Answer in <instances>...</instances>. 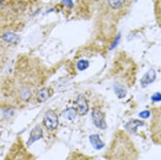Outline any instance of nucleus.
Instances as JSON below:
<instances>
[{"label": "nucleus", "mask_w": 161, "mask_h": 160, "mask_svg": "<svg viewBox=\"0 0 161 160\" xmlns=\"http://www.w3.org/2000/svg\"><path fill=\"white\" fill-rule=\"evenodd\" d=\"M42 137V130L39 125H36L31 131L30 134V138L27 142V146H31L37 140L40 139Z\"/></svg>", "instance_id": "obj_7"}, {"label": "nucleus", "mask_w": 161, "mask_h": 160, "mask_svg": "<svg viewBox=\"0 0 161 160\" xmlns=\"http://www.w3.org/2000/svg\"><path fill=\"white\" fill-rule=\"evenodd\" d=\"M44 124L49 130H54L59 124L58 118L56 114L53 110L47 111L44 118Z\"/></svg>", "instance_id": "obj_3"}, {"label": "nucleus", "mask_w": 161, "mask_h": 160, "mask_svg": "<svg viewBox=\"0 0 161 160\" xmlns=\"http://www.w3.org/2000/svg\"><path fill=\"white\" fill-rule=\"evenodd\" d=\"M138 152L131 139L123 131L116 133L109 149V160H136Z\"/></svg>", "instance_id": "obj_1"}, {"label": "nucleus", "mask_w": 161, "mask_h": 160, "mask_svg": "<svg viewBox=\"0 0 161 160\" xmlns=\"http://www.w3.org/2000/svg\"><path fill=\"white\" fill-rule=\"evenodd\" d=\"M142 124H143V122H140L138 120H135L130 122L128 124H127L126 125V128L128 131L134 132L136 131L137 127H138L139 125H140Z\"/></svg>", "instance_id": "obj_14"}, {"label": "nucleus", "mask_w": 161, "mask_h": 160, "mask_svg": "<svg viewBox=\"0 0 161 160\" xmlns=\"http://www.w3.org/2000/svg\"><path fill=\"white\" fill-rule=\"evenodd\" d=\"M77 68L79 71H84L89 66V62L88 61L85 59H81L78 61L76 64Z\"/></svg>", "instance_id": "obj_16"}, {"label": "nucleus", "mask_w": 161, "mask_h": 160, "mask_svg": "<svg viewBox=\"0 0 161 160\" xmlns=\"http://www.w3.org/2000/svg\"><path fill=\"white\" fill-rule=\"evenodd\" d=\"M62 3L68 8H72L73 6V0H62Z\"/></svg>", "instance_id": "obj_18"}, {"label": "nucleus", "mask_w": 161, "mask_h": 160, "mask_svg": "<svg viewBox=\"0 0 161 160\" xmlns=\"http://www.w3.org/2000/svg\"><path fill=\"white\" fill-rule=\"evenodd\" d=\"M92 119L94 120V123L97 128L103 130L106 128V124L105 122L104 115L99 109H94L92 111Z\"/></svg>", "instance_id": "obj_4"}, {"label": "nucleus", "mask_w": 161, "mask_h": 160, "mask_svg": "<svg viewBox=\"0 0 161 160\" xmlns=\"http://www.w3.org/2000/svg\"><path fill=\"white\" fill-rule=\"evenodd\" d=\"M11 160H34L32 155L29 154L24 148L20 147L17 151H14L12 154Z\"/></svg>", "instance_id": "obj_6"}, {"label": "nucleus", "mask_w": 161, "mask_h": 160, "mask_svg": "<svg viewBox=\"0 0 161 160\" xmlns=\"http://www.w3.org/2000/svg\"><path fill=\"white\" fill-rule=\"evenodd\" d=\"M76 116L77 112L73 108L68 109L63 112V117L68 120H73L76 119Z\"/></svg>", "instance_id": "obj_12"}, {"label": "nucleus", "mask_w": 161, "mask_h": 160, "mask_svg": "<svg viewBox=\"0 0 161 160\" xmlns=\"http://www.w3.org/2000/svg\"><path fill=\"white\" fill-rule=\"evenodd\" d=\"M2 38L6 42H7L8 44L16 43L20 39V37L18 35H17L13 32L5 33L3 35Z\"/></svg>", "instance_id": "obj_11"}, {"label": "nucleus", "mask_w": 161, "mask_h": 160, "mask_svg": "<svg viewBox=\"0 0 161 160\" xmlns=\"http://www.w3.org/2000/svg\"><path fill=\"white\" fill-rule=\"evenodd\" d=\"M150 115V113L149 111H143L139 114L140 117H141L142 118H143V119H147V118L149 117Z\"/></svg>", "instance_id": "obj_19"}, {"label": "nucleus", "mask_w": 161, "mask_h": 160, "mask_svg": "<svg viewBox=\"0 0 161 160\" xmlns=\"http://www.w3.org/2000/svg\"><path fill=\"white\" fill-rule=\"evenodd\" d=\"M150 132L153 142L161 145V105L152 111Z\"/></svg>", "instance_id": "obj_2"}, {"label": "nucleus", "mask_w": 161, "mask_h": 160, "mask_svg": "<svg viewBox=\"0 0 161 160\" xmlns=\"http://www.w3.org/2000/svg\"><path fill=\"white\" fill-rule=\"evenodd\" d=\"M114 90L116 95L119 99H123L125 97L126 94V89L121 85H114Z\"/></svg>", "instance_id": "obj_13"}, {"label": "nucleus", "mask_w": 161, "mask_h": 160, "mask_svg": "<svg viewBox=\"0 0 161 160\" xmlns=\"http://www.w3.org/2000/svg\"><path fill=\"white\" fill-rule=\"evenodd\" d=\"M90 142L95 149L100 150L104 146V144L103 142L98 134H93L89 137Z\"/></svg>", "instance_id": "obj_9"}, {"label": "nucleus", "mask_w": 161, "mask_h": 160, "mask_svg": "<svg viewBox=\"0 0 161 160\" xmlns=\"http://www.w3.org/2000/svg\"><path fill=\"white\" fill-rule=\"evenodd\" d=\"M119 40H120V36H119V35H118L117 37L114 39V40L113 42L112 43V44L111 45V47H110L109 49H110V50H113V49H114V48L117 46V45H118V44Z\"/></svg>", "instance_id": "obj_17"}, {"label": "nucleus", "mask_w": 161, "mask_h": 160, "mask_svg": "<svg viewBox=\"0 0 161 160\" xmlns=\"http://www.w3.org/2000/svg\"><path fill=\"white\" fill-rule=\"evenodd\" d=\"M49 90L47 88H43L38 93V99L41 102L46 101L49 97Z\"/></svg>", "instance_id": "obj_15"}, {"label": "nucleus", "mask_w": 161, "mask_h": 160, "mask_svg": "<svg viewBox=\"0 0 161 160\" xmlns=\"http://www.w3.org/2000/svg\"><path fill=\"white\" fill-rule=\"evenodd\" d=\"M75 104L80 115H84L87 113L89 110V106L86 99L84 95H80L78 96L75 102Z\"/></svg>", "instance_id": "obj_5"}, {"label": "nucleus", "mask_w": 161, "mask_h": 160, "mask_svg": "<svg viewBox=\"0 0 161 160\" xmlns=\"http://www.w3.org/2000/svg\"><path fill=\"white\" fill-rule=\"evenodd\" d=\"M128 0H108V3L113 10H119L123 7Z\"/></svg>", "instance_id": "obj_10"}, {"label": "nucleus", "mask_w": 161, "mask_h": 160, "mask_svg": "<svg viewBox=\"0 0 161 160\" xmlns=\"http://www.w3.org/2000/svg\"><path fill=\"white\" fill-rule=\"evenodd\" d=\"M152 100L154 101H159L161 100V95L159 93H157L155 94L153 97H152Z\"/></svg>", "instance_id": "obj_20"}, {"label": "nucleus", "mask_w": 161, "mask_h": 160, "mask_svg": "<svg viewBox=\"0 0 161 160\" xmlns=\"http://www.w3.org/2000/svg\"><path fill=\"white\" fill-rule=\"evenodd\" d=\"M156 77V73L154 69H150L147 72L141 79V84L143 87L152 83Z\"/></svg>", "instance_id": "obj_8"}]
</instances>
